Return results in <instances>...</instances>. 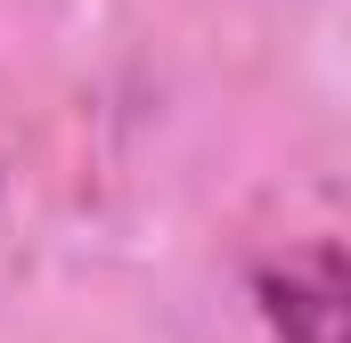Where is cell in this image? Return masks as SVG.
<instances>
[{"instance_id":"6da1fadb","label":"cell","mask_w":351,"mask_h":343,"mask_svg":"<svg viewBox=\"0 0 351 343\" xmlns=\"http://www.w3.org/2000/svg\"><path fill=\"white\" fill-rule=\"evenodd\" d=\"M254 303L278 343H351V246H294L262 261Z\"/></svg>"}]
</instances>
